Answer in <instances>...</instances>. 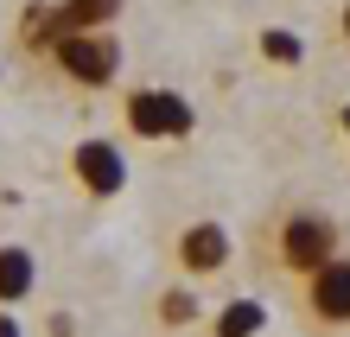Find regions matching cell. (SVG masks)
<instances>
[{
  "label": "cell",
  "instance_id": "1",
  "mask_svg": "<svg viewBox=\"0 0 350 337\" xmlns=\"http://www.w3.org/2000/svg\"><path fill=\"white\" fill-rule=\"evenodd\" d=\"M338 255H344V236H338V223L325 210H286L274 223V267L293 273V280H312Z\"/></svg>",
  "mask_w": 350,
  "mask_h": 337
},
{
  "label": "cell",
  "instance_id": "2",
  "mask_svg": "<svg viewBox=\"0 0 350 337\" xmlns=\"http://www.w3.org/2000/svg\"><path fill=\"white\" fill-rule=\"evenodd\" d=\"M51 70L77 90H109L121 77V38L115 32H64L51 45Z\"/></svg>",
  "mask_w": 350,
  "mask_h": 337
},
{
  "label": "cell",
  "instance_id": "3",
  "mask_svg": "<svg viewBox=\"0 0 350 337\" xmlns=\"http://www.w3.org/2000/svg\"><path fill=\"white\" fill-rule=\"evenodd\" d=\"M121 121H128L134 140H185V134L198 128V109L178 90H153V83H140V90L121 96Z\"/></svg>",
  "mask_w": 350,
  "mask_h": 337
},
{
  "label": "cell",
  "instance_id": "4",
  "mask_svg": "<svg viewBox=\"0 0 350 337\" xmlns=\"http://www.w3.org/2000/svg\"><path fill=\"white\" fill-rule=\"evenodd\" d=\"M236 255V242H230V229H223L217 217H198V223H185L178 236H172V261L185 280H211V273H223Z\"/></svg>",
  "mask_w": 350,
  "mask_h": 337
},
{
  "label": "cell",
  "instance_id": "5",
  "mask_svg": "<svg viewBox=\"0 0 350 337\" xmlns=\"http://www.w3.org/2000/svg\"><path fill=\"white\" fill-rule=\"evenodd\" d=\"M70 172H77V185H83L90 198H121L128 191V153H121L115 140H102V134L70 146Z\"/></svg>",
  "mask_w": 350,
  "mask_h": 337
},
{
  "label": "cell",
  "instance_id": "6",
  "mask_svg": "<svg viewBox=\"0 0 350 337\" xmlns=\"http://www.w3.org/2000/svg\"><path fill=\"white\" fill-rule=\"evenodd\" d=\"M306 286V319L319 331H350V255H338L332 267H319Z\"/></svg>",
  "mask_w": 350,
  "mask_h": 337
},
{
  "label": "cell",
  "instance_id": "7",
  "mask_svg": "<svg viewBox=\"0 0 350 337\" xmlns=\"http://www.w3.org/2000/svg\"><path fill=\"white\" fill-rule=\"evenodd\" d=\"M51 19H57V38L64 32H115L121 0H57Z\"/></svg>",
  "mask_w": 350,
  "mask_h": 337
},
{
  "label": "cell",
  "instance_id": "8",
  "mask_svg": "<svg viewBox=\"0 0 350 337\" xmlns=\"http://www.w3.org/2000/svg\"><path fill=\"white\" fill-rule=\"evenodd\" d=\"M38 286V261H32V248H19V242H7L0 248V306H19L26 293Z\"/></svg>",
  "mask_w": 350,
  "mask_h": 337
},
{
  "label": "cell",
  "instance_id": "9",
  "mask_svg": "<svg viewBox=\"0 0 350 337\" xmlns=\"http://www.w3.org/2000/svg\"><path fill=\"white\" fill-rule=\"evenodd\" d=\"M267 331V306L261 299H230V306H217V319H211V337H261Z\"/></svg>",
  "mask_w": 350,
  "mask_h": 337
},
{
  "label": "cell",
  "instance_id": "10",
  "mask_svg": "<svg viewBox=\"0 0 350 337\" xmlns=\"http://www.w3.org/2000/svg\"><path fill=\"white\" fill-rule=\"evenodd\" d=\"M255 51H261V64H274V70H299L306 64V38L293 26H261Z\"/></svg>",
  "mask_w": 350,
  "mask_h": 337
},
{
  "label": "cell",
  "instance_id": "11",
  "mask_svg": "<svg viewBox=\"0 0 350 337\" xmlns=\"http://www.w3.org/2000/svg\"><path fill=\"white\" fill-rule=\"evenodd\" d=\"M153 312H159V325H166V331H185V325H198V319H204V299H198L191 286H166Z\"/></svg>",
  "mask_w": 350,
  "mask_h": 337
},
{
  "label": "cell",
  "instance_id": "12",
  "mask_svg": "<svg viewBox=\"0 0 350 337\" xmlns=\"http://www.w3.org/2000/svg\"><path fill=\"white\" fill-rule=\"evenodd\" d=\"M45 331H51V337H70V331H77V319H70V312H51V325H45Z\"/></svg>",
  "mask_w": 350,
  "mask_h": 337
},
{
  "label": "cell",
  "instance_id": "13",
  "mask_svg": "<svg viewBox=\"0 0 350 337\" xmlns=\"http://www.w3.org/2000/svg\"><path fill=\"white\" fill-rule=\"evenodd\" d=\"M0 337H26V331H19V319H13V312H0Z\"/></svg>",
  "mask_w": 350,
  "mask_h": 337
},
{
  "label": "cell",
  "instance_id": "14",
  "mask_svg": "<svg viewBox=\"0 0 350 337\" xmlns=\"http://www.w3.org/2000/svg\"><path fill=\"white\" fill-rule=\"evenodd\" d=\"M338 38H344V45H350V0H344V7H338Z\"/></svg>",
  "mask_w": 350,
  "mask_h": 337
},
{
  "label": "cell",
  "instance_id": "15",
  "mask_svg": "<svg viewBox=\"0 0 350 337\" xmlns=\"http://www.w3.org/2000/svg\"><path fill=\"white\" fill-rule=\"evenodd\" d=\"M338 128H344V140H350V102H344V109H338Z\"/></svg>",
  "mask_w": 350,
  "mask_h": 337
}]
</instances>
